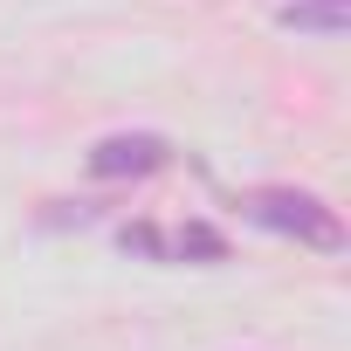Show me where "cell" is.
I'll return each instance as SVG.
<instances>
[{"label": "cell", "instance_id": "1", "mask_svg": "<svg viewBox=\"0 0 351 351\" xmlns=\"http://www.w3.org/2000/svg\"><path fill=\"white\" fill-rule=\"evenodd\" d=\"M241 214H248L255 228H269V234H289V241L317 248V255H337V248H344L337 207H324V200L303 193V186H255V193L241 200Z\"/></svg>", "mask_w": 351, "mask_h": 351}, {"label": "cell", "instance_id": "4", "mask_svg": "<svg viewBox=\"0 0 351 351\" xmlns=\"http://www.w3.org/2000/svg\"><path fill=\"white\" fill-rule=\"evenodd\" d=\"M282 28H303V35H344V28H351V8H317V0H289V8H282Z\"/></svg>", "mask_w": 351, "mask_h": 351}, {"label": "cell", "instance_id": "5", "mask_svg": "<svg viewBox=\"0 0 351 351\" xmlns=\"http://www.w3.org/2000/svg\"><path fill=\"white\" fill-rule=\"evenodd\" d=\"M317 8H351V0H317Z\"/></svg>", "mask_w": 351, "mask_h": 351}, {"label": "cell", "instance_id": "3", "mask_svg": "<svg viewBox=\"0 0 351 351\" xmlns=\"http://www.w3.org/2000/svg\"><path fill=\"white\" fill-rule=\"evenodd\" d=\"M158 262H228V234L207 228V221H186V228H165V248Z\"/></svg>", "mask_w": 351, "mask_h": 351}, {"label": "cell", "instance_id": "2", "mask_svg": "<svg viewBox=\"0 0 351 351\" xmlns=\"http://www.w3.org/2000/svg\"><path fill=\"white\" fill-rule=\"evenodd\" d=\"M165 165H172V145L158 131H117V138L90 145V172L97 180H152Z\"/></svg>", "mask_w": 351, "mask_h": 351}]
</instances>
